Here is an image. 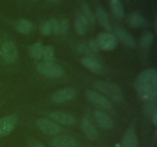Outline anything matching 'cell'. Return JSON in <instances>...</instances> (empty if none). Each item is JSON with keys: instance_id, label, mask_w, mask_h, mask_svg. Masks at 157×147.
<instances>
[{"instance_id": "cell-16", "label": "cell", "mask_w": 157, "mask_h": 147, "mask_svg": "<svg viewBox=\"0 0 157 147\" xmlns=\"http://www.w3.org/2000/svg\"><path fill=\"white\" fill-rule=\"evenodd\" d=\"M96 17L101 27L104 28L107 31L111 30V26H110V21H109L108 15L103 8L98 7L97 9Z\"/></svg>"}, {"instance_id": "cell-7", "label": "cell", "mask_w": 157, "mask_h": 147, "mask_svg": "<svg viewBox=\"0 0 157 147\" xmlns=\"http://www.w3.org/2000/svg\"><path fill=\"white\" fill-rule=\"evenodd\" d=\"M36 124L38 128L47 135H56L61 131V127L53 120L44 117H40L36 119Z\"/></svg>"}, {"instance_id": "cell-13", "label": "cell", "mask_w": 157, "mask_h": 147, "mask_svg": "<svg viewBox=\"0 0 157 147\" xmlns=\"http://www.w3.org/2000/svg\"><path fill=\"white\" fill-rule=\"evenodd\" d=\"M95 119L100 126L104 130H109L113 128V123L111 118L104 111H101V110L95 111Z\"/></svg>"}, {"instance_id": "cell-33", "label": "cell", "mask_w": 157, "mask_h": 147, "mask_svg": "<svg viewBox=\"0 0 157 147\" xmlns=\"http://www.w3.org/2000/svg\"><path fill=\"white\" fill-rule=\"evenodd\" d=\"M154 26H155V31L156 32L157 30V21H156V18H155V21H154Z\"/></svg>"}, {"instance_id": "cell-6", "label": "cell", "mask_w": 157, "mask_h": 147, "mask_svg": "<svg viewBox=\"0 0 157 147\" xmlns=\"http://www.w3.org/2000/svg\"><path fill=\"white\" fill-rule=\"evenodd\" d=\"M98 44L101 50L110 51L114 49L118 44V40L116 36L108 32H101L98 36Z\"/></svg>"}, {"instance_id": "cell-32", "label": "cell", "mask_w": 157, "mask_h": 147, "mask_svg": "<svg viewBox=\"0 0 157 147\" xmlns=\"http://www.w3.org/2000/svg\"><path fill=\"white\" fill-rule=\"evenodd\" d=\"M34 147H45V146H44V145H43V144L38 143V144H36V145H34Z\"/></svg>"}, {"instance_id": "cell-19", "label": "cell", "mask_w": 157, "mask_h": 147, "mask_svg": "<svg viewBox=\"0 0 157 147\" xmlns=\"http://www.w3.org/2000/svg\"><path fill=\"white\" fill-rule=\"evenodd\" d=\"M127 22L130 27L138 28L145 24V18L140 12H134L129 15Z\"/></svg>"}, {"instance_id": "cell-24", "label": "cell", "mask_w": 157, "mask_h": 147, "mask_svg": "<svg viewBox=\"0 0 157 147\" xmlns=\"http://www.w3.org/2000/svg\"><path fill=\"white\" fill-rule=\"evenodd\" d=\"M42 58L44 62L52 63L55 60V49L52 45H48L44 47Z\"/></svg>"}, {"instance_id": "cell-12", "label": "cell", "mask_w": 157, "mask_h": 147, "mask_svg": "<svg viewBox=\"0 0 157 147\" xmlns=\"http://www.w3.org/2000/svg\"><path fill=\"white\" fill-rule=\"evenodd\" d=\"M81 130L86 136L90 140H96L99 136V133L94 126L87 118H84L81 123Z\"/></svg>"}, {"instance_id": "cell-35", "label": "cell", "mask_w": 157, "mask_h": 147, "mask_svg": "<svg viewBox=\"0 0 157 147\" xmlns=\"http://www.w3.org/2000/svg\"><path fill=\"white\" fill-rule=\"evenodd\" d=\"M33 1H35V0H33Z\"/></svg>"}, {"instance_id": "cell-23", "label": "cell", "mask_w": 157, "mask_h": 147, "mask_svg": "<svg viewBox=\"0 0 157 147\" xmlns=\"http://www.w3.org/2000/svg\"><path fill=\"white\" fill-rule=\"evenodd\" d=\"M110 9L115 17L121 19L124 16V9L122 2L120 0H110Z\"/></svg>"}, {"instance_id": "cell-3", "label": "cell", "mask_w": 157, "mask_h": 147, "mask_svg": "<svg viewBox=\"0 0 157 147\" xmlns=\"http://www.w3.org/2000/svg\"><path fill=\"white\" fill-rule=\"evenodd\" d=\"M36 68L41 74L48 77L58 78L64 74L62 67L54 62L47 63L43 61L37 64Z\"/></svg>"}, {"instance_id": "cell-31", "label": "cell", "mask_w": 157, "mask_h": 147, "mask_svg": "<svg viewBox=\"0 0 157 147\" xmlns=\"http://www.w3.org/2000/svg\"><path fill=\"white\" fill-rule=\"evenodd\" d=\"M90 51L94 52H99L101 50L97 40H90L88 44Z\"/></svg>"}, {"instance_id": "cell-25", "label": "cell", "mask_w": 157, "mask_h": 147, "mask_svg": "<svg viewBox=\"0 0 157 147\" xmlns=\"http://www.w3.org/2000/svg\"><path fill=\"white\" fill-rule=\"evenodd\" d=\"M82 11L83 15L86 18L88 24H93L95 21V17L92 12L91 9H90L87 3H83L82 4Z\"/></svg>"}, {"instance_id": "cell-28", "label": "cell", "mask_w": 157, "mask_h": 147, "mask_svg": "<svg viewBox=\"0 0 157 147\" xmlns=\"http://www.w3.org/2000/svg\"><path fill=\"white\" fill-rule=\"evenodd\" d=\"M70 22L68 19H63L59 21V34H66L69 29Z\"/></svg>"}, {"instance_id": "cell-21", "label": "cell", "mask_w": 157, "mask_h": 147, "mask_svg": "<svg viewBox=\"0 0 157 147\" xmlns=\"http://www.w3.org/2000/svg\"><path fill=\"white\" fill-rule=\"evenodd\" d=\"M44 45L41 42H36L29 47V55L35 60H39L42 58Z\"/></svg>"}, {"instance_id": "cell-5", "label": "cell", "mask_w": 157, "mask_h": 147, "mask_svg": "<svg viewBox=\"0 0 157 147\" xmlns=\"http://www.w3.org/2000/svg\"><path fill=\"white\" fill-rule=\"evenodd\" d=\"M86 97L90 103L98 106L100 108L109 110L112 107V104L110 100L96 90H87Z\"/></svg>"}, {"instance_id": "cell-11", "label": "cell", "mask_w": 157, "mask_h": 147, "mask_svg": "<svg viewBox=\"0 0 157 147\" xmlns=\"http://www.w3.org/2000/svg\"><path fill=\"white\" fill-rule=\"evenodd\" d=\"M49 116H50V118L54 122L58 123L59 124H61V125L64 126H67L75 125V123H76V119H75V116L67 113H64V112H52L49 114Z\"/></svg>"}, {"instance_id": "cell-10", "label": "cell", "mask_w": 157, "mask_h": 147, "mask_svg": "<svg viewBox=\"0 0 157 147\" xmlns=\"http://www.w3.org/2000/svg\"><path fill=\"white\" fill-rule=\"evenodd\" d=\"M51 145L52 147H79V142L72 136L61 135L54 137Z\"/></svg>"}, {"instance_id": "cell-4", "label": "cell", "mask_w": 157, "mask_h": 147, "mask_svg": "<svg viewBox=\"0 0 157 147\" xmlns=\"http://www.w3.org/2000/svg\"><path fill=\"white\" fill-rule=\"evenodd\" d=\"M18 122L16 114H10L0 119V137L10 135L15 130Z\"/></svg>"}, {"instance_id": "cell-29", "label": "cell", "mask_w": 157, "mask_h": 147, "mask_svg": "<svg viewBox=\"0 0 157 147\" xmlns=\"http://www.w3.org/2000/svg\"><path fill=\"white\" fill-rule=\"evenodd\" d=\"M49 23L52 28V32H53L55 35L59 34V21L55 18H53L49 21Z\"/></svg>"}, {"instance_id": "cell-18", "label": "cell", "mask_w": 157, "mask_h": 147, "mask_svg": "<svg viewBox=\"0 0 157 147\" xmlns=\"http://www.w3.org/2000/svg\"><path fill=\"white\" fill-rule=\"evenodd\" d=\"M33 28V24L28 19L21 18L15 23V29L17 32L22 35H28Z\"/></svg>"}, {"instance_id": "cell-14", "label": "cell", "mask_w": 157, "mask_h": 147, "mask_svg": "<svg viewBox=\"0 0 157 147\" xmlns=\"http://www.w3.org/2000/svg\"><path fill=\"white\" fill-rule=\"evenodd\" d=\"M81 64L84 67L90 70V71L94 72V73H99L101 71L102 66L101 63L92 56H86L83 58L81 61Z\"/></svg>"}, {"instance_id": "cell-20", "label": "cell", "mask_w": 157, "mask_h": 147, "mask_svg": "<svg viewBox=\"0 0 157 147\" xmlns=\"http://www.w3.org/2000/svg\"><path fill=\"white\" fill-rule=\"evenodd\" d=\"M88 22H87V19L83 15H79L77 18L76 21L75 23V30L78 35H83L86 33L87 30V27H88Z\"/></svg>"}, {"instance_id": "cell-15", "label": "cell", "mask_w": 157, "mask_h": 147, "mask_svg": "<svg viewBox=\"0 0 157 147\" xmlns=\"http://www.w3.org/2000/svg\"><path fill=\"white\" fill-rule=\"evenodd\" d=\"M122 147H138V139L133 127L126 132L122 140Z\"/></svg>"}, {"instance_id": "cell-17", "label": "cell", "mask_w": 157, "mask_h": 147, "mask_svg": "<svg viewBox=\"0 0 157 147\" xmlns=\"http://www.w3.org/2000/svg\"><path fill=\"white\" fill-rule=\"evenodd\" d=\"M144 112L152 119L155 125L157 124V105L156 101L146 100L144 104Z\"/></svg>"}, {"instance_id": "cell-34", "label": "cell", "mask_w": 157, "mask_h": 147, "mask_svg": "<svg viewBox=\"0 0 157 147\" xmlns=\"http://www.w3.org/2000/svg\"><path fill=\"white\" fill-rule=\"evenodd\" d=\"M48 1L50 2H59L61 0H48Z\"/></svg>"}, {"instance_id": "cell-2", "label": "cell", "mask_w": 157, "mask_h": 147, "mask_svg": "<svg viewBox=\"0 0 157 147\" xmlns=\"http://www.w3.org/2000/svg\"><path fill=\"white\" fill-rule=\"evenodd\" d=\"M94 87L112 100L118 102L123 99V93L121 89L117 84L113 83L99 81L95 83Z\"/></svg>"}, {"instance_id": "cell-9", "label": "cell", "mask_w": 157, "mask_h": 147, "mask_svg": "<svg viewBox=\"0 0 157 147\" xmlns=\"http://www.w3.org/2000/svg\"><path fill=\"white\" fill-rule=\"evenodd\" d=\"M0 55L2 59L6 62H14L18 58V50L16 46L11 41H6L2 46Z\"/></svg>"}, {"instance_id": "cell-8", "label": "cell", "mask_w": 157, "mask_h": 147, "mask_svg": "<svg viewBox=\"0 0 157 147\" xmlns=\"http://www.w3.org/2000/svg\"><path fill=\"white\" fill-rule=\"evenodd\" d=\"M77 90L74 87L60 89L57 90L52 96V100L55 104H62L73 100L76 96Z\"/></svg>"}, {"instance_id": "cell-27", "label": "cell", "mask_w": 157, "mask_h": 147, "mask_svg": "<svg viewBox=\"0 0 157 147\" xmlns=\"http://www.w3.org/2000/svg\"><path fill=\"white\" fill-rule=\"evenodd\" d=\"M40 32L43 35H49L52 33V28H51V24L49 23V21H44V23L41 24L39 28Z\"/></svg>"}, {"instance_id": "cell-22", "label": "cell", "mask_w": 157, "mask_h": 147, "mask_svg": "<svg viewBox=\"0 0 157 147\" xmlns=\"http://www.w3.org/2000/svg\"><path fill=\"white\" fill-rule=\"evenodd\" d=\"M115 33L117 38H119L123 42L125 43L128 46L133 47L135 45V40L131 35L127 32L121 28H116L115 29Z\"/></svg>"}, {"instance_id": "cell-30", "label": "cell", "mask_w": 157, "mask_h": 147, "mask_svg": "<svg viewBox=\"0 0 157 147\" xmlns=\"http://www.w3.org/2000/svg\"><path fill=\"white\" fill-rule=\"evenodd\" d=\"M77 50L78 51V52L83 55H86L88 56V54L90 53L91 51H90V47L88 45L85 44V43H82V44H80L77 47Z\"/></svg>"}, {"instance_id": "cell-1", "label": "cell", "mask_w": 157, "mask_h": 147, "mask_svg": "<svg viewBox=\"0 0 157 147\" xmlns=\"http://www.w3.org/2000/svg\"><path fill=\"white\" fill-rule=\"evenodd\" d=\"M135 88L140 97L156 101L157 98V71L150 68L141 72L135 81Z\"/></svg>"}, {"instance_id": "cell-26", "label": "cell", "mask_w": 157, "mask_h": 147, "mask_svg": "<svg viewBox=\"0 0 157 147\" xmlns=\"http://www.w3.org/2000/svg\"><path fill=\"white\" fill-rule=\"evenodd\" d=\"M154 40V36L153 34L150 32H147L144 34L142 36L140 40V44L144 48H147V47H150L153 42Z\"/></svg>"}]
</instances>
